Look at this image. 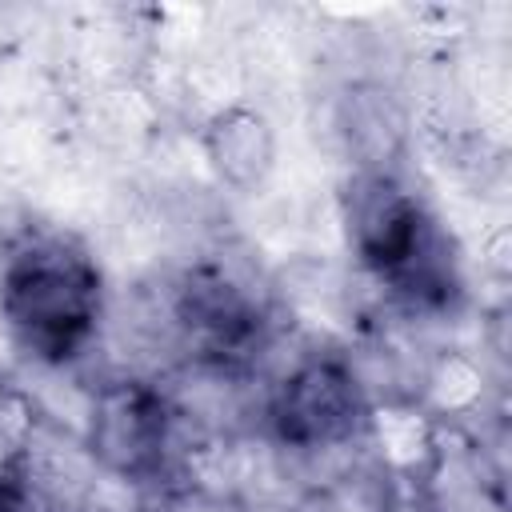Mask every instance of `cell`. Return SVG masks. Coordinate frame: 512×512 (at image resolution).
<instances>
[{
    "instance_id": "cell-1",
    "label": "cell",
    "mask_w": 512,
    "mask_h": 512,
    "mask_svg": "<svg viewBox=\"0 0 512 512\" xmlns=\"http://www.w3.org/2000/svg\"><path fill=\"white\" fill-rule=\"evenodd\" d=\"M108 288L92 248L56 224H24L0 252V320L40 368L76 364L104 324Z\"/></svg>"
},
{
    "instance_id": "cell-3",
    "label": "cell",
    "mask_w": 512,
    "mask_h": 512,
    "mask_svg": "<svg viewBox=\"0 0 512 512\" xmlns=\"http://www.w3.org/2000/svg\"><path fill=\"white\" fill-rule=\"evenodd\" d=\"M172 336L188 356L256 368L260 348L276 332V304L260 276L236 256H196L176 272L164 296Z\"/></svg>"
},
{
    "instance_id": "cell-6",
    "label": "cell",
    "mask_w": 512,
    "mask_h": 512,
    "mask_svg": "<svg viewBox=\"0 0 512 512\" xmlns=\"http://www.w3.org/2000/svg\"><path fill=\"white\" fill-rule=\"evenodd\" d=\"M408 480L416 488V512H508L496 460L488 456L484 440L460 420L432 424L428 456Z\"/></svg>"
},
{
    "instance_id": "cell-11",
    "label": "cell",
    "mask_w": 512,
    "mask_h": 512,
    "mask_svg": "<svg viewBox=\"0 0 512 512\" xmlns=\"http://www.w3.org/2000/svg\"><path fill=\"white\" fill-rule=\"evenodd\" d=\"M148 492H152V496H148L144 512H248V508L236 500V492L200 488V484L180 480V476L160 480V484H152Z\"/></svg>"
},
{
    "instance_id": "cell-4",
    "label": "cell",
    "mask_w": 512,
    "mask_h": 512,
    "mask_svg": "<svg viewBox=\"0 0 512 512\" xmlns=\"http://www.w3.org/2000/svg\"><path fill=\"white\" fill-rule=\"evenodd\" d=\"M264 436L296 456H328L368 440L372 396L352 356L336 348L304 352L264 388Z\"/></svg>"
},
{
    "instance_id": "cell-7",
    "label": "cell",
    "mask_w": 512,
    "mask_h": 512,
    "mask_svg": "<svg viewBox=\"0 0 512 512\" xmlns=\"http://www.w3.org/2000/svg\"><path fill=\"white\" fill-rule=\"evenodd\" d=\"M200 156L220 188L252 196L276 172V128L264 108L256 104H224L208 112L196 128Z\"/></svg>"
},
{
    "instance_id": "cell-8",
    "label": "cell",
    "mask_w": 512,
    "mask_h": 512,
    "mask_svg": "<svg viewBox=\"0 0 512 512\" xmlns=\"http://www.w3.org/2000/svg\"><path fill=\"white\" fill-rule=\"evenodd\" d=\"M336 136L348 152L352 172L404 176L408 156V112L400 96L380 80H352L336 96Z\"/></svg>"
},
{
    "instance_id": "cell-10",
    "label": "cell",
    "mask_w": 512,
    "mask_h": 512,
    "mask_svg": "<svg viewBox=\"0 0 512 512\" xmlns=\"http://www.w3.org/2000/svg\"><path fill=\"white\" fill-rule=\"evenodd\" d=\"M40 424V408L28 384H20L8 368H0V468L16 464L24 444Z\"/></svg>"
},
{
    "instance_id": "cell-9",
    "label": "cell",
    "mask_w": 512,
    "mask_h": 512,
    "mask_svg": "<svg viewBox=\"0 0 512 512\" xmlns=\"http://www.w3.org/2000/svg\"><path fill=\"white\" fill-rule=\"evenodd\" d=\"M308 512H396V476L380 460L348 464L312 488Z\"/></svg>"
},
{
    "instance_id": "cell-2",
    "label": "cell",
    "mask_w": 512,
    "mask_h": 512,
    "mask_svg": "<svg viewBox=\"0 0 512 512\" xmlns=\"http://www.w3.org/2000/svg\"><path fill=\"white\" fill-rule=\"evenodd\" d=\"M348 252L408 316L452 312L464 296L460 256L440 216L404 176L352 172L340 192Z\"/></svg>"
},
{
    "instance_id": "cell-5",
    "label": "cell",
    "mask_w": 512,
    "mask_h": 512,
    "mask_svg": "<svg viewBox=\"0 0 512 512\" xmlns=\"http://www.w3.org/2000/svg\"><path fill=\"white\" fill-rule=\"evenodd\" d=\"M180 420L160 380L104 376L88 388L80 444L100 476L152 488L172 480L180 452Z\"/></svg>"
},
{
    "instance_id": "cell-13",
    "label": "cell",
    "mask_w": 512,
    "mask_h": 512,
    "mask_svg": "<svg viewBox=\"0 0 512 512\" xmlns=\"http://www.w3.org/2000/svg\"><path fill=\"white\" fill-rule=\"evenodd\" d=\"M72 512H116V508H108V504H100V500L92 496V500H84V504H80V508H72Z\"/></svg>"
},
{
    "instance_id": "cell-12",
    "label": "cell",
    "mask_w": 512,
    "mask_h": 512,
    "mask_svg": "<svg viewBox=\"0 0 512 512\" xmlns=\"http://www.w3.org/2000/svg\"><path fill=\"white\" fill-rule=\"evenodd\" d=\"M0 512H52L44 500H40V492L20 476V468L16 464H8V468H0Z\"/></svg>"
}]
</instances>
